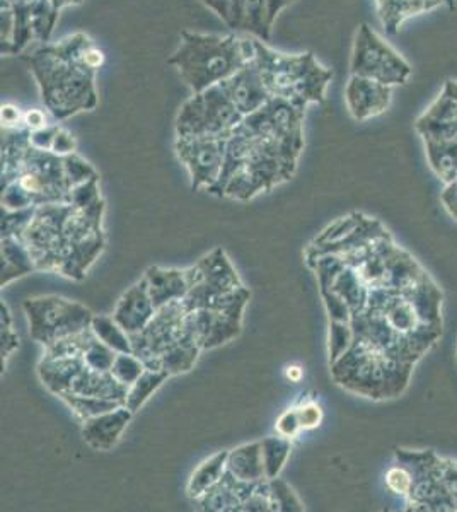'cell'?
Masks as SVG:
<instances>
[{"label": "cell", "instance_id": "6da1fadb", "mask_svg": "<svg viewBox=\"0 0 457 512\" xmlns=\"http://www.w3.org/2000/svg\"><path fill=\"white\" fill-rule=\"evenodd\" d=\"M180 47L168 59L193 93L226 81L256 57L255 38L181 31Z\"/></svg>", "mask_w": 457, "mask_h": 512}, {"label": "cell", "instance_id": "7a4b0ae2", "mask_svg": "<svg viewBox=\"0 0 457 512\" xmlns=\"http://www.w3.org/2000/svg\"><path fill=\"white\" fill-rule=\"evenodd\" d=\"M35 76L41 101L55 120H67L98 106L96 72L58 59L48 45L21 57Z\"/></svg>", "mask_w": 457, "mask_h": 512}, {"label": "cell", "instance_id": "3957f363", "mask_svg": "<svg viewBox=\"0 0 457 512\" xmlns=\"http://www.w3.org/2000/svg\"><path fill=\"white\" fill-rule=\"evenodd\" d=\"M255 62L272 98L285 99L299 110L323 103L333 72L314 53H282L255 38Z\"/></svg>", "mask_w": 457, "mask_h": 512}, {"label": "cell", "instance_id": "277c9868", "mask_svg": "<svg viewBox=\"0 0 457 512\" xmlns=\"http://www.w3.org/2000/svg\"><path fill=\"white\" fill-rule=\"evenodd\" d=\"M350 72L391 88L403 86L411 77L410 64L367 24H362L355 35Z\"/></svg>", "mask_w": 457, "mask_h": 512}, {"label": "cell", "instance_id": "5b68a950", "mask_svg": "<svg viewBox=\"0 0 457 512\" xmlns=\"http://www.w3.org/2000/svg\"><path fill=\"white\" fill-rule=\"evenodd\" d=\"M28 313L29 332L36 342L52 345L57 340L91 328L93 315L81 304L69 303L62 297H40L24 304Z\"/></svg>", "mask_w": 457, "mask_h": 512}, {"label": "cell", "instance_id": "8992f818", "mask_svg": "<svg viewBox=\"0 0 457 512\" xmlns=\"http://www.w3.org/2000/svg\"><path fill=\"white\" fill-rule=\"evenodd\" d=\"M186 313L188 311L183 301L166 304L157 309L156 315L152 316L142 332L130 337L132 354L137 355L147 369H159V357L181 342L185 335Z\"/></svg>", "mask_w": 457, "mask_h": 512}, {"label": "cell", "instance_id": "52a82bcc", "mask_svg": "<svg viewBox=\"0 0 457 512\" xmlns=\"http://www.w3.org/2000/svg\"><path fill=\"white\" fill-rule=\"evenodd\" d=\"M190 291L183 299L186 311L209 308L217 303L220 297L241 287L238 275L224 255V251L215 250L205 256L202 262L188 270Z\"/></svg>", "mask_w": 457, "mask_h": 512}, {"label": "cell", "instance_id": "ba28073f", "mask_svg": "<svg viewBox=\"0 0 457 512\" xmlns=\"http://www.w3.org/2000/svg\"><path fill=\"white\" fill-rule=\"evenodd\" d=\"M304 113L306 111L299 110L285 99L272 98L260 110L244 117L236 132L251 139L287 140L302 144Z\"/></svg>", "mask_w": 457, "mask_h": 512}, {"label": "cell", "instance_id": "9c48e42d", "mask_svg": "<svg viewBox=\"0 0 457 512\" xmlns=\"http://www.w3.org/2000/svg\"><path fill=\"white\" fill-rule=\"evenodd\" d=\"M227 139L193 137L176 140V152L191 176L193 190L215 187L226 161Z\"/></svg>", "mask_w": 457, "mask_h": 512}, {"label": "cell", "instance_id": "30bf717a", "mask_svg": "<svg viewBox=\"0 0 457 512\" xmlns=\"http://www.w3.org/2000/svg\"><path fill=\"white\" fill-rule=\"evenodd\" d=\"M220 88L226 91L227 96L241 111L243 117H248L251 113L260 110L261 106L267 105L268 101L272 99V94L265 86V81L261 77L255 60L243 65L236 74H232L226 81L220 82Z\"/></svg>", "mask_w": 457, "mask_h": 512}, {"label": "cell", "instance_id": "8fae6325", "mask_svg": "<svg viewBox=\"0 0 457 512\" xmlns=\"http://www.w3.org/2000/svg\"><path fill=\"white\" fill-rule=\"evenodd\" d=\"M393 98V88L372 81L367 77L352 76L345 88L348 111L355 120L364 122L388 110Z\"/></svg>", "mask_w": 457, "mask_h": 512}, {"label": "cell", "instance_id": "7c38bea8", "mask_svg": "<svg viewBox=\"0 0 457 512\" xmlns=\"http://www.w3.org/2000/svg\"><path fill=\"white\" fill-rule=\"evenodd\" d=\"M203 113H205V135L229 139L244 117L232 103L220 84L203 91Z\"/></svg>", "mask_w": 457, "mask_h": 512}, {"label": "cell", "instance_id": "4fadbf2b", "mask_svg": "<svg viewBox=\"0 0 457 512\" xmlns=\"http://www.w3.org/2000/svg\"><path fill=\"white\" fill-rule=\"evenodd\" d=\"M156 306L152 303L151 292L147 286V280H140L116 306L113 320L122 326L123 330L132 337L135 333L144 330L147 323L156 315Z\"/></svg>", "mask_w": 457, "mask_h": 512}, {"label": "cell", "instance_id": "5bb4252c", "mask_svg": "<svg viewBox=\"0 0 457 512\" xmlns=\"http://www.w3.org/2000/svg\"><path fill=\"white\" fill-rule=\"evenodd\" d=\"M130 417H132V412L122 405L106 414L84 420L82 436L86 439L87 444L93 446L94 449L110 451L118 443Z\"/></svg>", "mask_w": 457, "mask_h": 512}, {"label": "cell", "instance_id": "9a60e30c", "mask_svg": "<svg viewBox=\"0 0 457 512\" xmlns=\"http://www.w3.org/2000/svg\"><path fill=\"white\" fill-rule=\"evenodd\" d=\"M273 21L268 0H234L232 30L246 31L258 40H270Z\"/></svg>", "mask_w": 457, "mask_h": 512}, {"label": "cell", "instance_id": "2e32d148", "mask_svg": "<svg viewBox=\"0 0 457 512\" xmlns=\"http://www.w3.org/2000/svg\"><path fill=\"white\" fill-rule=\"evenodd\" d=\"M145 280H147L152 303H154L156 309L174 303V301H183L188 291H190L188 270L149 268Z\"/></svg>", "mask_w": 457, "mask_h": 512}, {"label": "cell", "instance_id": "e0dca14e", "mask_svg": "<svg viewBox=\"0 0 457 512\" xmlns=\"http://www.w3.org/2000/svg\"><path fill=\"white\" fill-rule=\"evenodd\" d=\"M58 59L65 60L72 65H79L87 70H93L98 74V70L105 64V53L101 52L94 41L84 33L67 36L58 43H47Z\"/></svg>", "mask_w": 457, "mask_h": 512}, {"label": "cell", "instance_id": "ac0fdd59", "mask_svg": "<svg viewBox=\"0 0 457 512\" xmlns=\"http://www.w3.org/2000/svg\"><path fill=\"white\" fill-rule=\"evenodd\" d=\"M86 367L82 355H67V357L45 355V359L40 364V376L53 393L62 395L70 391L72 384Z\"/></svg>", "mask_w": 457, "mask_h": 512}, {"label": "cell", "instance_id": "d6986e66", "mask_svg": "<svg viewBox=\"0 0 457 512\" xmlns=\"http://www.w3.org/2000/svg\"><path fill=\"white\" fill-rule=\"evenodd\" d=\"M442 4L444 0H376L377 14L389 35H396L403 23L413 16L434 11Z\"/></svg>", "mask_w": 457, "mask_h": 512}, {"label": "cell", "instance_id": "ffe728a7", "mask_svg": "<svg viewBox=\"0 0 457 512\" xmlns=\"http://www.w3.org/2000/svg\"><path fill=\"white\" fill-rule=\"evenodd\" d=\"M227 472L243 482L260 483L267 478L261 443L248 444L227 454Z\"/></svg>", "mask_w": 457, "mask_h": 512}, {"label": "cell", "instance_id": "44dd1931", "mask_svg": "<svg viewBox=\"0 0 457 512\" xmlns=\"http://www.w3.org/2000/svg\"><path fill=\"white\" fill-rule=\"evenodd\" d=\"M200 352V345L197 342H193L190 337L183 335L181 342L173 345L171 349L166 350L164 354L159 357L157 367L161 371L171 376V374H180L190 371L195 361H197V355Z\"/></svg>", "mask_w": 457, "mask_h": 512}, {"label": "cell", "instance_id": "7402d4cb", "mask_svg": "<svg viewBox=\"0 0 457 512\" xmlns=\"http://www.w3.org/2000/svg\"><path fill=\"white\" fill-rule=\"evenodd\" d=\"M227 454L229 453L215 454L193 473L188 485L191 499H200L214 487L215 483L220 482V478L224 477L227 470Z\"/></svg>", "mask_w": 457, "mask_h": 512}, {"label": "cell", "instance_id": "603a6c76", "mask_svg": "<svg viewBox=\"0 0 457 512\" xmlns=\"http://www.w3.org/2000/svg\"><path fill=\"white\" fill-rule=\"evenodd\" d=\"M420 123L427 125V127H434V125H457V82L447 81L444 86V91L440 94L439 99L435 101L432 108H430L425 115H423Z\"/></svg>", "mask_w": 457, "mask_h": 512}, {"label": "cell", "instance_id": "cb8c5ba5", "mask_svg": "<svg viewBox=\"0 0 457 512\" xmlns=\"http://www.w3.org/2000/svg\"><path fill=\"white\" fill-rule=\"evenodd\" d=\"M169 374L166 371H159V369H145L144 373L140 374V378L134 384L128 386L127 396H125V407L134 414L142 405H144L152 393L164 383V379L168 378Z\"/></svg>", "mask_w": 457, "mask_h": 512}, {"label": "cell", "instance_id": "d4e9b609", "mask_svg": "<svg viewBox=\"0 0 457 512\" xmlns=\"http://www.w3.org/2000/svg\"><path fill=\"white\" fill-rule=\"evenodd\" d=\"M31 9V23L35 31V40L47 45L57 26L60 11L53 6L52 0H33L29 4Z\"/></svg>", "mask_w": 457, "mask_h": 512}, {"label": "cell", "instance_id": "484cf974", "mask_svg": "<svg viewBox=\"0 0 457 512\" xmlns=\"http://www.w3.org/2000/svg\"><path fill=\"white\" fill-rule=\"evenodd\" d=\"M60 396L64 398L65 402L69 403L70 408L82 420L93 419V417H98V415L106 414V412H111V410L125 405V403L98 398V396L76 395V393H70V391L62 393Z\"/></svg>", "mask_w": 457, "mask_h": 512}, {"label": "cell", "instance_id": "4316f807", "mask_svg": "<svg viewBox=\"0 0 457 512\" xmlns=\"http://www.w3.org/2000/svg\"><path fill=\"white\" fill-rule=\"evenodd\" d=\"M91 330H93L94 335H96L103 344L108 345L110 349L115 350L118 354H120V352H132V340H130V335H128V333L123 330L122 326L118 325L113 318H105V316L93 318Z\"/></svg>", "mask_w": 457, "mask_h": 512}, {"label": "cell", "instance_id": "83f0119b", "mask_svg": "<svg viewBox=\"0 0 457 512\" xmlns=\"http://www.w3.org/2000/svg\"><path fill=\"white\" fill-rule=\"evenodd\" d=\"M29 4H12V11H14V33H12L11 53L9 55L23 53L28 48L29 43L35 40Z\"/></svg>", "mask_w": 457, "mask_h": 512}, {"label": "cell", "instance_id": "f1b7e54d", "mask_svg": "<svg viewBox=\"0 0 457 512\" xmlns=\"http://www.w3.org/2000/svg\"><path fill=\"white\" fill-rule=\"evenodd\" d=\"M263 463L268 480L277 477L290 453L289 437H270L261 443Z\"/></svg>", "mask_w": 457, "mask_h": 512}, {"label": "cell", "instance_id": "f546056e", "mask_svg": "<svg viewBox=\"0 0 457 512\" xmlns=\"http://www.w3.org/2000/svg\"><path fill=\"white\" fill-rule=\"evenodd\" d=\"M115 350L110 349L108 345L103 344L96 335H91L89 342H87L86 349L82 352V359L86 362V366L93 371L99 373H111V367L115 362Z\"/></svg>", "mask_w": 457, "mask_h": 512}, {"label": "cell", "instance_id": "4dcf8cb0", "mask_svg": "<svg viewBox=\"0 0 457 512\" xmlns=\"http://www.w3.org/2000/svg\"><path fill=\"white\" fill-rule=\"evenodd\" d=\"M145 369L147 367L137 355L132 352H120V354H116L111 374L128 388L130 384H134L140 378V374L144 373Z\"/></svg>", "mask_w": 457, "mask_h": 512}, {"label": "cell", "instance_id": "1f68e13d", "mask_svg": "<svg viewBox=\"0 0 457 512\" xmlns=\"http://www.w3.org/2000/svg\"><path fill=\"white\" fill-rule=\"evenodd\" d=\"M270 499H272L273 511H301L302 507L296 499L294 492L287 487V483L272 478L270 480Z\"/></svg>", "mask_w": 457, "mask_h": 512}, {"label": "cell", "instance_id": "d6a6232c", "mask_svg": "<svg viewBox=\"0 0 457 512\" xmlns=\"http://www.w3.org/2000/svg\"><path fill=\"white\" fill-rule=\"evenodd\" d=\"M64 166L65 175H67V180H69L70 187L72 188L77 187V185H82V183H86V181L93 180V178H96L94 169L91 168V166H89V164H87L84 159L76 156V154H69V156H65Z\"/></svg>", "mask_w": 457, "mask_h": 512}, {"label": "cell", "instance_id": "836d02e7", "mask_svg": "<svg viewBox=\"0 0 457 512\" xmlns=\"http://www.w3.org/2000/svg\"><path fill=\"white\" fill-rule=\"evenodd\" d=\"M12 33H14L12 4L9 0H2V4H0V41H2L0 52L2 55L11 53Z\"/></svg>", "mask_w": 457, "mask_h": 512}, {"label": "cell", "instance_id": "e575fe53", "mask_svg": "<svg viewBox=\"0 0 457 512\" xmlns=\"http://www.w3.org/2000/svg\"><path fill=\"white\" fill-rule=\"evenodd\" d=\"M297 415H299V420H301L302 429H314L321 422L323 412H321V408L316 403L309 402L297 408Z\"/></svg>", "mask_w": 457, "mask_h": 512}, {"label": "cell", "instance_id": "d590c367", "mask_svg": "<svg viewBox=\"0 0 457 512\" xmlns=\"http://www.w3.org/2000/svg\"><path fill=\"white\" fill-rule=\"evenodd\" d=\"M301 427V420H299V415H297V408L294 410H287L277 422V431L280 436L284 437H294L297 432H299Z\"/></svg>", "mask_w": 457, "mask_h": 512}, {"label": "cell", "instance_id": "8d00e7d4", "mask_svg": "<svg viewBox=\"0 0 457 512\" xmlns=\"http://www.w3.org/2000/svg\"><path fill=\"white\" fill-rule=\"evenodd\" d=\"M58 125H48L47 128H41L36 132H31V146L41 151H52L53 140L58 132Z\"/></svg>", "mask_w": 457, "mask_h": 512}, {"label": "cell", "instance_id": "74e56055", "mask_svg": "<svg viewBox=\"0 0 457 512\" xmlns=\"http://www.w3.org/2000/svg\"><path fill=\"white\" fill-rule=\"evenodd\" d=\"M203 6L209 7L210 11L217 14V18L226 23L227 28L232 30V6L234 0H200Z\"/></svg>", "mask_w": 457, "mask_h": 512}, {"label": "cell", "instance_id": "f35d334b", "mask_svg": "<svg viewBox=\"0 0 457 512\" xmlns=\"http://www.w3.org/2000/svg\"><path fill=\"white\" fill-rule=\"evenodd\" d=\"M74 151H76V140H74V137L64 128H58L55 140H53L52 152L65 158L69 154H74Z\"/></svg>", "mask_w": 457, "mask_h": 512}, {"label": "cell", "instance_id": "ab89813d", "mask_svg": "<svg viewBox=\"0 0 457 512\" xmlns=\"http://www.w3.org/2000/svg\"><path fill=\"white\" fill-rule=\"evenodd\" d=\"M0 118H2V128L24 127V113L18 106L6 103L0 108Z\"/></svg>", "mask_w": 457, "mask_h": 512}, {"label": "cell", "instance_id": "60d3db41", "mask_svg": "<svg viewBox=\"0 0 457 512\" xmlns=\"http://www.w3.org/2000/svg\"><path fill=\"white\" fill-rule=\"evenodd\" d=\"M48 123L47 113L43 110H29L24 113V127L28 128L29 132H36L41 128H47Z\"/></svg>", "mask_w": 457, "mask_h": 512}, {"label": "cell", "instance_id": "b9f144b4", "mask_svg": "<svg viewBox=\"0 0 457 512\" xmlns=\"http://www.w3.org/2000/svg\"><path fill=\"white\" fill-rule=\"evenodd\" d=\"M388 483L389 487L398 494H406L410 489V477H408V473L403 472L400 468H394L388 473Z\"/></svg>", "mask_w": 457, "mask_h": 512}, {"label": "cell", "instance_id": "7bdbcfd3", "mask_svg": "<svg viewBox=\"0 0 457 512\" xmlns=\"http://www.w3.org/2000/svg\"><path fill=\"white\" fill-rule=\"evenodd\" d=\"M296 0H268V7H270V18H272L273 24L277 21L278 14L287 9L290 4H294Z\"/></svg>", "mask_w": 457, "mask_h": 512}, {"label": "cell", "instance_id": "ee69618b", "mask_svg": "<svg viewBox=\"0 0 457 512\" xmlns=\"http://www.w3.org/2000/svg\"><path fill=\"white\" fill-rule=\"evenodd\" d=\"M302 369L299 366H292L287 369V378L292 381V383H297V381H301L302 378Z\"/></svg>", "mask_w": 457, "mask_h": 512}, {"label": "cell", "instance_id": "f6af8a7d", "mask_svg": "<svg viewBox=\"0 0 457 512\" xmlns=\"http://www.w3.org/2000/svg\"><path fill=\"white\" fill-rule=\"evenodd\" d=\"M53 6L57 7L58 11H62L65 7L77 6L81 4L82 0H52Z\"/></svg>", "mask_w": 457, "mask_h": 512}, {"label": "cell", "instance_id": "bcb514c9", "mask_svg": "<svg viewBox=\"0 0 457 512\" xmlns=\"http://www.w3.org/2000/svg\"><path fill=\"white\" fill-rule=\"evenodd\" d=\"M444 4H446L451 11H454L456 9V0H444Z\"/></svg>", "mask_w": 457, "mask_h": 512}, {"label": "cell", "instance_id": "7dc6e473", "mask_svg": "<svg viewBox=\"0 0 457 512\" xmlns=\"http://www.w3.org/2000/svg\"><path fill=\"white\" fill-rule=\"evenodd\" d=\"M11 4H29V2H33V0H9Z\"/></svg>", "mask_w": 457, "mask_h": 512}]
</instances>
